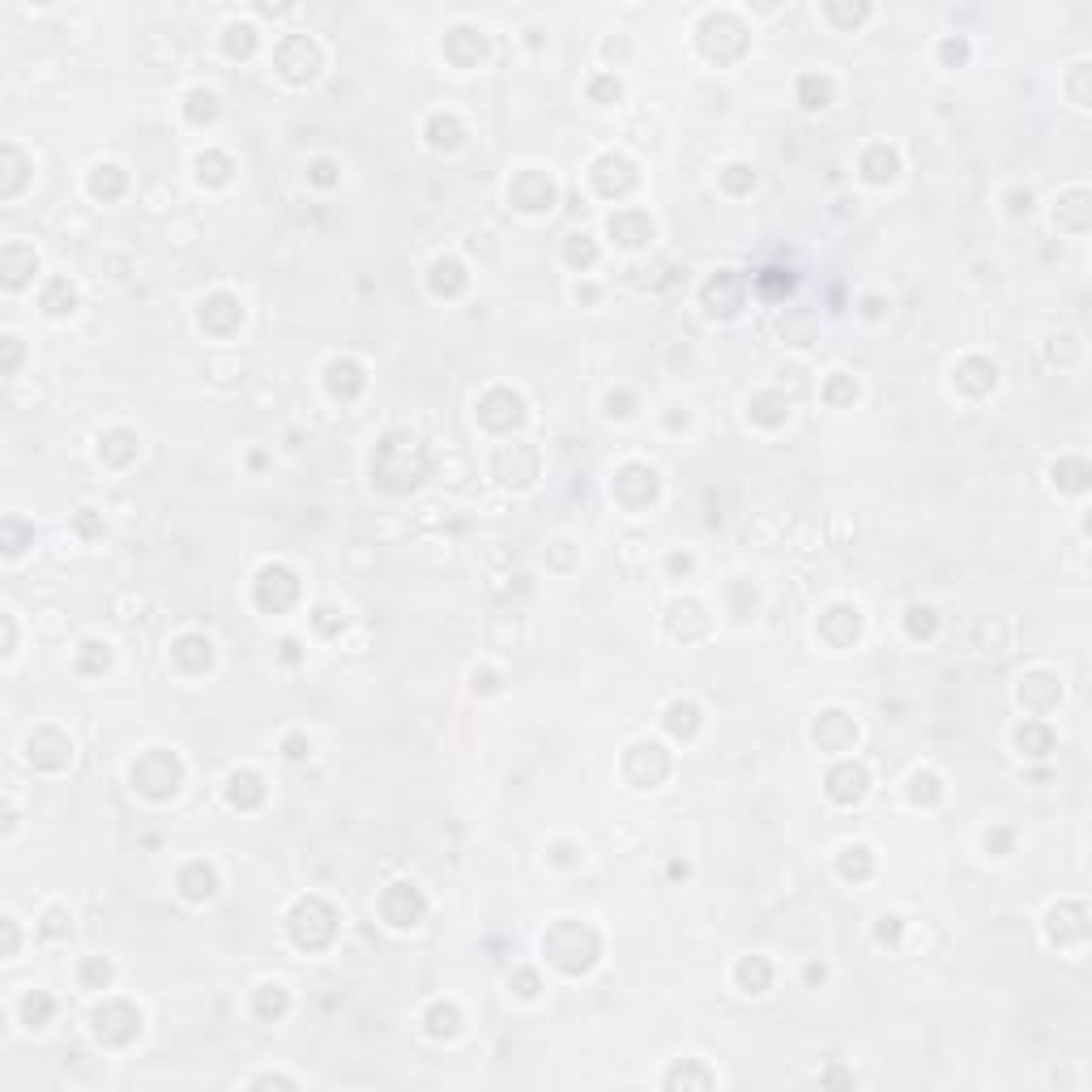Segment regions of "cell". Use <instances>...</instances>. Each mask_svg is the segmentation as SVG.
Listing matches in <instances>:
<instances>
[{"label":"cell","instance_id":"2e32d148","mask_svg":"<svg viewBox=\"0 0 1092 1092\" xmlns=\"http://www.w3.org/2000/svg\"><path fill=\"white\" fill-rule=\"evenodd\" d=\"M73 303H77V290H73V282H69V277H56V282H48V290H43V307H48L52 316H65V312H73Z\"/></svg>","mask_w":1092,"mask_h":1092},{"label":"cell","instance_id":"52a82bcc","mask_svg":"<svg viewBox=\"0 0 1092 1092\" xmlns=\"http://www.w3.org/2000/svg\"><path fill=\"white\" fill-rule=\"evenodd\" d=\"M593 180H597V188H602L606 197H615V192H627V188L636 184V171H632V163H627L623 154H606V158H597Z\"/></svg>","mask_w":1092,"mask_h":1092},{"label":"cell","instance_id":"9a60e30c","mask_svg":"<svg viewBox=\"0 0 1092 1092\" xmlns=\"http://www.w3.org/2000/svg\"><path fill=\"white\" fill-rule=\"evenodd\" d=\"M180 888H184L188 900H205V896L214 892V871H209L205 862H192V866L180 875Z\"/></svg>","mask_w":1092,"mask_h":1092},{"label":"cell","instance_id":"30bf717a","mask_svg":"<svg viewBox=\"0 0 1092 1092\" xmlns=\"http://www.w3.org/2000/svg\"><path fill=\"white\" fill-rule=\"evenodd\" d=\"M828 794L837 803H858L866 794V769L862 764H841L828 773Z\"/></svg>","mask_w":1092,"mask_h":1092},{"label":"cell","instance_id":"836d02e7","mask_svg":"<svg viewBox=\"0 0 1092 1092\" xmlns=\"http://www.w3.org/2000/svg\"><path fill=\"white\" fill-rule=\"evenodd\" d=\"M756 175L747 171V167H730V175H725V188H735V192H743L747 184H752Z\"/></svg>","mask_w":1092,"mask_h":1092},{"label":"cell","instance_id":"d4e9b609","mask_svg":"<svg viewBox=\"0 0 1092 1092\" xmlns=\"http://www.w3.org/2000/svg\"><path fill=\"white\" fill-rule=\"evenodd\" d=\"M841 875L845 879H866L871 875V849H845V858H841Z\"/></svg>","mask_w":1092,"mask_h":1092},{"label":"cell","instance_id":"4316f807","mask_svg":"<svg viewBox=\"0 0 1092 1092\" xmlns=\"http://www.w3.org/2000/svg\"><path fill=\"white\" fill-rule=\"evenodd\" d=\"M457 133H461V124L453 120V116H436L432 120V146H457Z\"/></svg>","mask_w":1092,"mask_h":1092},{"label":"cell","instance_id":"f1b7e54d","mask_svg":"<svg viewBox=\"0 0 1092 1092\" xmlns=\"http://www.w3.org/2000/svg\"><path fill=\"white\" fill-rule=\"evenodd\" d=\"M803 99H807V107H824L828 103V82L824 77H803Z\"/></svg>","mask_w":1092,"mask_h":1092},{"label":"cell","instance_id":"cb8c5ba5","mask_svg":"<svg viewBox=\"0 0 1092 1092\" xmlns=\"http://www.w3.org/2000/svg\"><path fill=\"white\" fill-rule=\"evenodd\" d=\"M209 640H201V636H184L180 644H175V657L184 661V666H192V670H201V666H209V653H197V649H205Z\"/></svg>","mask_w":1092,"mask_h":1092},{"label":"cell","instance_id":"1f68e13d","mask_svg":"<svg viewBox=\"0 0 1092 1092\" xmlns=\"http://www.w3.org/2000/svg\"><path fill=\"white\" fill-rule=\"evenodd\" d=\"M854 397H858V385H849V380L837 372V380L828 385V402H832V406H841V402H854Z\"/></svg>","mask_w":1092,"mask_h":1092},{"label":"cell","instance_id":"e575fe53","mask_svg":"<svg viewBox=\"0 0 1092 1092\" xmlns=\"http://www.w3.org/2000/svg\"><path fill=\"white\" fill-rule=\"evenodd\" d=\"M606 94H619V82H615V77H602V82H593V99H606Z\"/></svg>","mask_w":1092,"mask_h":1092},{"label":"cell","instance_id":"7402d4cb","mask_svg":"<svg viewBox=\"0 0 1092 1092\" xmlns=\"http://www.w3.org/2000/svg\"><path fill=\"white\" fill-rule=\"evenodd\" d=\"M695 717H700V712H695V704H670L666 725H670L674 735H695V725H700Z\"/></svg>","mask_w":1092,"mask_h":1092},{"label":"cell","instance_id":"8992f818","mask_svg":"<svg viewBox=\"0 0 1092 1092\" xmlns=\"http://www.w3.org/2000/svg\"><path fill=\"white\" fill-rule=\"evenodd\" d=\"M380 909H385V918L393 922V926H415L419 918H423V896L410 888V883H393L389 892H385V900H380Z\"/></svg>","mask_w":1092,"mask_h":1092},{"label":"cell","instance_id":"6da1fadb","mask_svg":"<svg viewBox=\"0 0 1092 1092\" xmlns=\"http://www.w3.org/2000/svg\"><path fill=\"white\" fill-rule=\"evenodd\" d=\"M542 952L551 964H559L563 973H585L597 956V935L580 922H559L546 939H542Z\"/></svg>","mask_w":1092,"mask_h":1092},{"label":"cell","instance_id":"603a6c76","mask_svg":"<svg viewBox=\"0 0 1092 1092\" xmlns=\"http://www.w3.org/2000/svg\"><path fill=\"white\" fill-rule=\"evenodd\" d=\"M124 188V171L120 167H99V175L90 180V192L94 197H116Z\"/></svg>","mask_w":1092,"mask_h":1092},{"label":"cell","instance_id":"d6986e66","mask_svg":"<svg viewBox=\"0 0 1092 1092\" xmlns=\"http://www.w3.org/2000/svg\"><path fill=\"white\" fill-rule=\"evenodd\" d=\"M457 1024H461V1015H457V1007H453V1003H444V1007H432V1011H427V1032H432V1037H453V1032H457Z\"/></svg>","mask_w":1092,"mask_h":1092},{"label":"cell","instance_id":"ba28073f","mask_svg":"<svg viewBox=\"0 0 1092 1092\" xmlns=\"http://www.w3.org/2000/svg\"><path fill=\"white\" fill-rule=\"evenodd\" d=\"M739 299H743V282H739L730 269L717 273V277L704 286V303H708V312L730 316V312H739Z\"/></svg>","mask_w":1092,"mask_h":1092},{"label":"cell","instance_id":"3957f363","mask_svg":"<svg viewBox=\"0 0 1092 1092\" xmlns=\"http://www.w3.org/2000/svg\"><path fill=\"white\" fill-rule=\"evenodd\" d=\"M141 1032V1011L124 998H111L94 1011V1037L107 1041V1045H129L133 1037Z\"/></svg>","mask_w":1092,"mask_h":1092},{"label":"cell","instance_id":"44dd1931","mask_svg":"<svg viewBox=\"0 0 1092 1092\" xmlns=\"http://www.w3.org/2000/svg\"><path fill=\"white\" fill-rule=\"evenodd\" d=\"M1015 743H1020L1028 756H1045L1054 739H1049V730H1045V725H1024V730L1015 735Z\"/></svg>","mask_w":1092,"mask_h":1092},{"label":"cell","instance_id":"8fae6325","mask_svg":"<svg viewBox=\"0 0 1092 1092\" xmlns=\"http://www.w3.org/2000/svg\"><path fill=\"white\" fill-rule=\"evenodd\" d=\"M610 235H615L623 248H636V243H644V239L653 235V222H649L640 209H619V214L610 218Z\"/></svg>","mask_w":1092,"mask_h":1092},{"label":"cell","instance_id":"5bb4252c","mask_svg":"<svg viewBox=\"0 0 1092 1092\" xmlns=\"http://www.w3.org/2000/svg\"><path fill=\"white\" fill-rule=\"evenodd\" d=\"M862 171H866V180L883 184V180H892V175H896V154H892L888 146H871V150H866V158H862Z\"/></svg>","mask_w":1092,"mask_h":1092},{"label":"cell","instance_id":"9c48e42d","mask_svg":"<svg viewBox=\"0 0 1092 1092\" xmlns=\"http://www.w3.org/2000/svg\"><path fill=\"white\" fill-rule=\"evenodd\" d=\"M623 764H649V769H653V773H649V786H657V781L670 773V756H666V747H657V743H636ZM627 777H632L636 786H644V773L627 769Z\"/></svg>","mask_w":1092,"mask_h":1092},{"label":"cell","instance_id":"4dcf8cb0","mask_svg":"<svg viewBox=\"0 0 1092 1092\" xmlns=\"http://www.w3.org/2000/svg\"><path fill=\"white\" fill-rule=\"evenodd\" d=\"M568 260H572V265H589V260H593V243H589V235H572V243H568Z\"/></svg>","mask_w":1092,"mask_h":1092},{"label":"cell","instance_id":"ac0fdd59","mask_svg":"<svg viewBox=\"0 0 1092 1092\" xmlns=\"http://www.w3.org/2000/svg\"><path fill=\"white\" fill-rule=\"evenodd\" d=\"M769 977H773V973H769V964H764L760 956H752V960H743V964H739V986H743V990H752V994H760V990L769 986Z\"/></svg>","mask_w":1092,"mask_h":1092},{"label":"cell","instance_id":"83f0119b","mask_svg":"<svg viewBox=\"0 0 1092 1092\" xmlns=\"http://www.w3.org/2000/svg\"><path fill=\"white\" fill-rule=\"evenodd\" d=\"M678 1083H700V1088H708L712 1075H708V1071H695V1066H674V1071L666 1075V1088H678Z\"/></svg>","mask_w":1092,"mask_h":1092},{"label":"cell","instance_id":"7a4b0ae2","mask_svg":"<svg viewBox=\"0 0 1092 1092\" xmlns=\"http://www.w3.org/2000/svg\"><path fill=\"white\" fill-rule=\"evenodd\" d=\"M333 930H337V922H333V909H329L324 900L307 896V900L294 905V913H290V935H294L299 947H324V943L333 939Z\"/></svg>","mask_w":1092,"mask_h":1092},{"label":"cell","instance_id":"f546056e","mask_svg":"<svg viewBox=\"0 0 1092 1092\" xmlns=\"http://www.w3.org/2000/svg\"><path fill=\"white\" fill-rule=\"evenodd\" d=\"M107 977H111V964H107V960H86V964H82V981H86V986H107Z\"/></svg>","mask_w":1092,"mask_h":1092},{"label":"cell","instance_id":"8d00e7d4","mask_svg":"<svg viewBox=\"0 0 1092 1092\" xmlns=\"http://www.w3.org/2000/svg\"><path fill=\"white\" fill-rule=\"evenodd\" d=\"M517 981H521V994H538V981H534V973H521Z\"/></svg>","mask_w":1092,"mask_h":1092},{"label":"cell","instance_id":"5b68a950","mask_svg":"<svg viewBox=\"0 0 1092 1092\" xmlns=\"http://www.w3.org/2000/svg\"><path fill=\"white\" fill-rule=\"evenodd\" d=\"M277 69L290 77V82H307L316 73V48L303 39V35H290L282 48H277Z\"/></svg>","mask_w":1092,"mask_h":1092},{"label":"cell","instance_id":"d590c367","mask_svg":"<svg viewBox=\"0 0 1092 1092\" xmlns=\"http://www.w3.org/2000/svg\"><path fill=\"white\" fill-rule=\"evenodd\" d=\"M896 930H900V926H896V918H883V926H879V939H896Z\"/></svg>","mask_w":1092,"mask_h":1092},{"label":"cell","instance_id":"4fadbf2b","mask_svg":"<svg viewBox=\"0 0 1092 1092\" xmlns=\"http://www.w3.org/2000/svg\"><path fill=\"white\" fill-rule=\"evenodd\" d=\"M329 389H333L337 397H354V393L363 389V372H358V363H350V358L329 363Z\"/></svg>","mask_w":1092,"mask_h":1092},{"label":"cell","instance_id":"277c9868","mask_svg":"<svg viewBox=\"0 0 1092 1092\" xmlns=\"http://www.w3.org/2000/svg\"><path fill=\"white\" fill-rule=\"evenodd\" d=\"M478 419H483V427H491V432H508V427H517V423L525 419V402H521L512 389H495V393L483 397Z\"/></svg>","mask_w":1092,"mask_h":1092},{"label":"cell","instance_id":"d6a6232c","mask_svg":"<svg viewBox=\"0 0 1092 1092\" xmlns=\"http://www.w3.org/2000/svg\"><path fill=\"white\" fill-rule=\"evenodd\" d=\"M226 48H231V52H248V48H252V26H231Z\"/></svg>","mask_w":1092,"mask_h":1092},{"label":"cell","instance_id":"ffe728a7","mask_svg":"<svg viewBox=\"0 0 1092 1092\" xmlns=\"http://www.w3.org/2000/svg\"><path fill=\"white\" fill-rule=\"evenodd\" d=\"M286 1011V990L282 986H260L256 990V1015L269 1020V1015H282Z\"/></svg>","mask_w":1092,"mask_h":1092},{"label":"cell","instance_id":"7c38bea8","mask_svg":"<svg viewBox=\"0 0 1092 1092\" xmlns=\"http://www.w3.org/2000/svg\"><path fill=\"white\" fill-rule=\"evenodd\" d=\"M956 385H964L969 393L994 389V363H986V358H964L960 368H956Z\"/></svg>","mask_w":1092,"mask_h":1092},{"label":"cell","instance_id":"e0dca14e","mask_svg":"<svg viewBox=\"0 0 1092 1092\" xmlns=\"http://www.w3.org/2000/svg\"><path fill=\"white\" fill-rule=\"evenodd\" d=\"M432 286H436L440 294H453V290H461V286H466V273H461V265H457V260H436V265H432Z\"/></svg>","mask_w":1092,"mask_h":1092},{"label":"cell","instance_id":"484cf974","mask_svg":"<svg viewBox=\"0 0 1092 1092\" xmlns=\"http://www.w3.org/2000/svg\"><path fill=\"white\" fill-rule=\"evenodd\" d=\"M22 1015H26V1024L39 1028V1024L52 1015V998H48V994H26V998H22Z\"/></svg>","mask_w":1092,"mask_h":1092}]
</instances>
